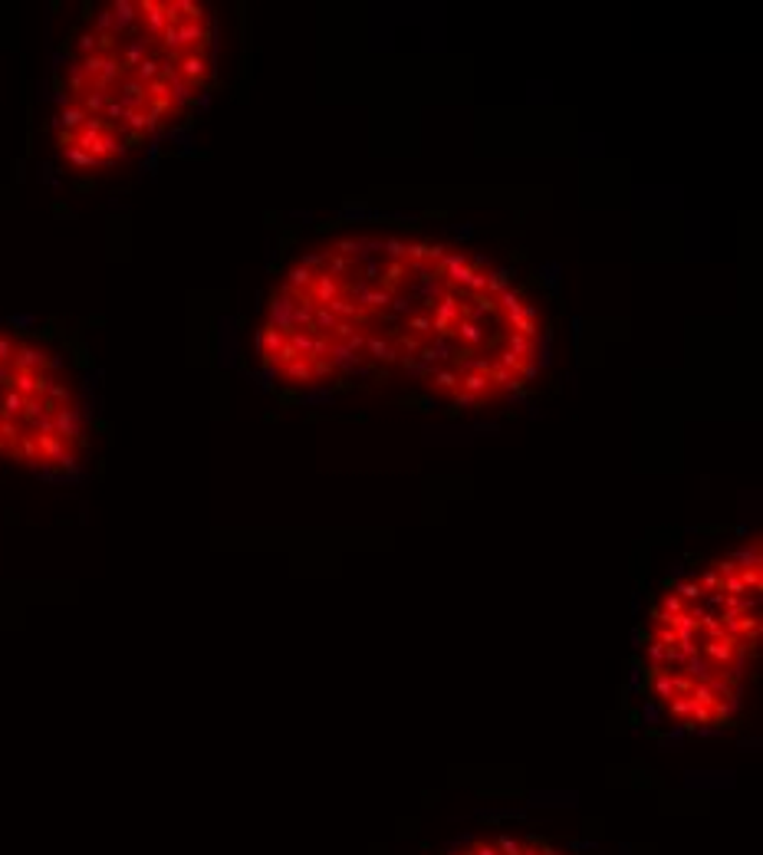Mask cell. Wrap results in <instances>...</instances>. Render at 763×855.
<instances>
[{
	"instance_id": "6da1fadb",
	"label": "cell",
	"mask_w": 763,
	"mask_h": 855,
	"mask_svg": "<svg viewBox=\"0 0 763 855\" xmlns=\"http://www.w3.org/2000/svg\"><path fill=\"white\" fill-rule=\"evenodd\" d=\"M86 447V421L60 352L0 326V464L66 474Z\"/></svg>"
},
{
	"instance_id": "7a4b0ae2",
	"label": "cell",
	"mask_w": 763,
	"mask_h": 855,
	"mask_svg": "<svg viewBox=\"0 0 763 855\" xmlns=\"http://www.w3.org/2000/svg\"><path fill=\"white\" fill-rule=\"evenodd\" d=\"M309 296H313V303H316V306H329L333 299L343 296V280L323 270V274H316L313 286H309Z\"/></svg>"
},
{
	"instance_id": "3957f363",
	"label": "cell",
	"mask_w": 763,
	"mask_h": 855,
	"mask_svg": "<svg viewBox=\"0 0 763 855\" xmlns=\"http://www.w3.org/2000/svg\"><path fill=\"white\" fill-rule=\"evenodd\" d=\"M428 382H431V392L451 395V398H455L457 388H461V375H457L455 368H435V372L428 375Z\"/></svg>"
},
{
	"instance_id": "277c9868",
	"label": "cell",
	"mask_w": 763,
	"mask_h": 855,
	"mask_svg": "<svg viewBox=\"0 0 763 855\" xmlns=\"http://www.w3.org/2000/svg\"><path fill=\"white\" fill-rule=\"evenodd\" d=\"M408 274H412V266L405 264V260H392V264H388L385 270L378 274V283H382V290H385V293H395L398 286H402V280Z\"/></svg>"
},
{
	"instance_id": "5b68a950",
	"label": "cell",
	"mask_w": 763,
	"mask_h": 855,
	"mask_svg": "<svg viewBox=\"0 0 763 855\" xmlns=\"http://www.w3.org/2000/svg\"><path fill=\"white\" fill-rule=\"evenodd\" d=\"M507 352H510V356H517V359H536V342H533L530 336L510 333V336H507Z\"/></svg>"
},
{
	"instance_id": "8992f818",
	"label": "cell",
	"mask_w": 763,
	"mask_h": 855,
	"mask_svg": "<svg viewBox=\"0 0 763 855\" xmlns=\"http://www.w3.org/2000/svg\"><path fill=\"white\" fill-rule=\"evenodd\" d=\"M284 375L290 378L293 385H309L313 382V368H309V359H296L290 366H284Z\"/></svg>"
},
{
	"instance_id": "52a82bcc",
	"label": "cell",
	"mask_w": 763,
	"mask_h": 855,
	"mask_svg": "<svg viewBox=\"0 0 763 855\" xmlns=\"http://www.w3.org/2000/svg\"><path fill=\"white\" fill-rule=\"evenodd\" d=\"M369 352H372V359H378V362H395L398 359V352H395L392 342L378 339V336H369Z\"/></svg>"
},
{
	"instance_id": "ba28073f",
	"label": "cell",
	"mask_w": 763,
	"mask_h": 855,
	"mask_svg": "<svg viewBox=\"0 0 763 855\" xmlns=\"http://www.w3.org/2000/svg\"><path fill=\"white\" fill-rule=\"evenodd\" d=\"M313 280H316V274L306 270V266H293L290 270V290H296V293H309Z\"/></svg>"
},
{
	"instance_id": "9c48e42d",
	"label": "cell",
	"mask_w": 763,
	"mask_h": 855,
	"mask_svg": "<svg viewBox=\"0 0 763 855\" xmlns=\"http://www.w3.org/2000/svg\"><path fill=\"white\" fill-rule=\"evenodd\" d=\"M349 270H352V260H349V256L326 250V274H333V276H339V280H343V274H349Z\"/></svg>"
},
{
	"instance_id": "30bf717a",
	"label": "cell",
	"mask_w": 763,
	"mask_h": 855,
	"mask_svg": "<svg viewBox=\"0 0 763 855\" xmlns=\"http://www.w3.org/2000/svg\"><path fill=\"white\" fill-rule=\"evenodd\" d=\"M408 333H415V339H428L431 336V316L428 313H418V316H408Z\"/></svg>"
},
{
	"instance_id": "8fae6325",
	"label": "cell",
	"mask_w": 763,
	"mask_h": 855,
	"mask_svg": "<svg viewBox=\"0 0 763 855\" xmlns=\"http://www.w3.org/2000/svg\"><path fill=\"white\" fill-rule=\"evenodd\" d=\"M336 254H343V256H355V254H359V240H349V237H346V240H339V244H336Z\"/></svg>"
},
{
	"instance_id": "7c38bea8",
	"label": "cell",
	"mask_w": 763,
	"mask_h": 855,
	"mask_svg": "<svg viewBox=\"0 0 763 855\" xmlns=\"http://www.w3.org/2000/svg\"><path fill=\"white\" fill-rule=\"evenodd\" d=\"M385 247H388V256H392V260H405V244H402V240H395V237H392V240L385 244Z\"/></svg>"
}]
</instances>
